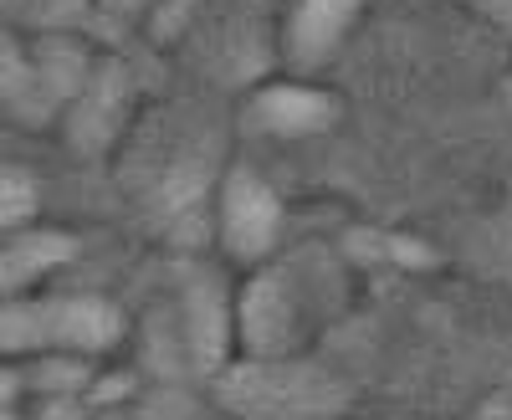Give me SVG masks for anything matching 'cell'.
<instances>
[{
  "label": "cell",
  "instance_id": "cell-5",
  "mask_svg": "<svg viewBox=\"0 0 512 420\" xmlns=\"http://www.w3.org/2000/svg\"><path fill=\"white\" fill-rule=\"evenodd\" d=\"M482 6H487L492 16H502V21L512 26V0H482Z\"/></svg>",
  "mask_w": 512,
  "mask_h": 420
},
{
  "label": "cell",
  "instance_id": "cell-1",
  "mask_svg": "<svg viewBox=\"0 0 512 420\" xmlns=\"http://www.w3.org/2000/svg\"><path fill=\"white\" fill-rule=\"evenodd\" d=\"M226 236H231L236 251H262L277 236V200L256 185L251 175H236L231 180V195H226Z\"/></svg>",
  "mask_w": 512,
  "mask_h": 420
},
{
  "label": "cell",
  "instance_id": "cell-3",
  "mask_svg": "<svg viewBox=\"0 0 512 420\" xmlns=\"http://www.w3.org/2000/svg\"><path fill=\"white\" fill-rule=\"evenodd\" d=\"M359 0H303V16H297V47L303 52H318L338 36V26L349 21V11Z\"/></svg>",
  "mask_w": 512,
  "mask_h": 420
},
{
  "label": "cell",
  "instance_id": "cell-2",
  "mask_svg": "<svg viewBox=\"0 0 512 420\" xmlns=\"http://www.w3.org/2000/svg\"><path fill=\"white\" fill-rule=\"evenodd\" d=\"M262 118L272 123V129H282V134H303V129H313V123L328 118V103L318 93L282 88V93H267L262 98Z\"/></svg>",
  "mask_w": 512,
  "mask_h": 420
},
{
  "label": "cell",
  "instance_id": "cell-4",
  "mask_svg": "<svg viewBox=\"0 0 512 420\" xmlns=\"http://www.w3.org/2000/svg\"><path fill=\"white\" fill-rule=\"evenodd\" d=\"M21 210H26V195H21V175L6 180V221H21Z\"/></svg>",
  "mask_w": 512,
  "mask_h": 420
}]
</instances>
